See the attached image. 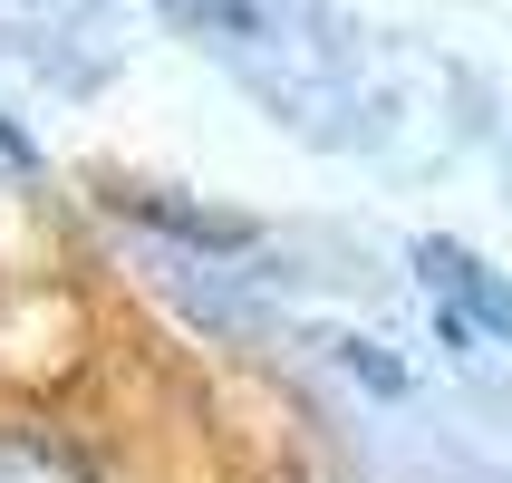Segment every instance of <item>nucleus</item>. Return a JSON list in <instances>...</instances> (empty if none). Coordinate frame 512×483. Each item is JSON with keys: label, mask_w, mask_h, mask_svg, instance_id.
<instances>
[{"label": "nucleus", "mask_w": 512, "mask_h": 483, "mask_svg": "<svg viewBox=\"0 0 512 483\" xmlns=\"http://www.w3.org/2000/svg\"><path fill=\"white\" fill-rule=\"evenodd\" d=\"M416 271H426V290L445 300V310H464L474 329L512 339V281L493 271V261H474L464 242H416Z\"/></svg>", "instance_id": "f257e3e1"}, {"label": "nucleus", "mask_w": 512, "mask_h": 483, "mask_svg": "<svg viewBox=\"0 0 512 483\" xmlns=\"http://www.w3.org/2000/svg\"><path fill=\"white\" fill-rule=\"evenodd\" d=\"M0 483H97L58 435H29V426H0Z\"/></svg>", "instance_id": "f03ea898"}, {"label": "nucleus", "mask_w": 512, "mask_h": 483, "mask_svg": "<svg viewBox=\"0 0 512 483\" xmlns=\"http://www.w3.org/2000/svg\"><path fill=\"white\" fill-rule=\"evenodd\" d=\"M136 223H165V232H184V242H203V252H242L252 242V223H232V213H194V203H165V194H116Z\"/></svg>", "instance_id": "7ed1b4c3"}, {"label": "nucleus", "mask_w": 512, "mask_h": 483, "mask_svg": "<svg viewBox=\"0 0 512 483\" xmlns=\"http://www.w3.org/2000/svg\"><path fill=\"white\" fill-rule=\"evenodd\" d=\"M339 358H348V368H358V377H368V387H387V397H397V387H406V377H397V368H387V358H377V348H368V339H348V348H339Z\"/></svg>", "instance_id": "20e7f679"}, {"label": "nucleus", "mask_w": 512, "mask_h": 483, "mask_svg": "<svg viewBox=\"0 0 512 483\" xmlns=\"http://www.w3.org/2000/svg\"><path fill=\"white\" fill-rule=\"evenodd\" d=\"M0 165H29V136H20V126H0Z\"/></svg>", "instance_id": "39448f33"}]
</instances>
